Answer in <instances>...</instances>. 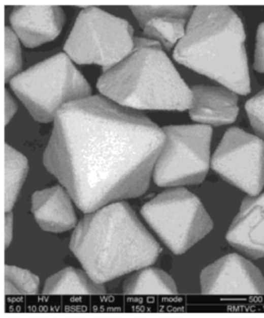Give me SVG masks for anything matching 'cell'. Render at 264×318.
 Returning a JSON list of instances; mask_svg holds the SVG:
<instances>
[{"mask_svg":"<svg viewBox=\"0 0 264 318\" xmlns=\"http://www.w3.org/2000/svg\"><path fill=\"white\" fill-rule=\"evenodd\" d=\"M14 236V215L13 212H6L5 216V247L6 249L9 248V246L12 243Z\"/></svg>","mask_w":264,"mask_h":318,"instance_id":"obj_24","label":"cell"},{"mask_svg":"<svg viewBox=\"0 0 264 318\" xmlns=\"http://www.w3.org/2000/svg\"><path fill=\"white\" fill-rule=\"evenodd\" d=\"M164 142L145 115L91 95L58 112L44 165L88 214L144 195Z\"/></svg>","mask_w":264,"mask_h":318,"instance_id":"obj_1","label":"cell"},{"mask_svg":"<svg viewBox=\"0 0 264 318\" xmlns=\"http://www.w3.org/2000/svg\"><path fill=\"white\" fill-rule=\"evenodd\" d=\"M103 96L130 110L186 111L192 90L180 76L163 47L137 38L135 49L123 61L99 77Z\"/></svg>","mask_w":264,"mask_h":318,"instance_id":"obj_4","label":"cell"},{"mask_svg":"<svg viewBox=\"0 0 264 318\" xmlns=\"http://www.w3.org/2000/svg\"><path fill=\"white\" fill-rule=\"evenodd\" d=\"M73 197L64 186H53L36 191L31 196V211L40 227L60 234L77 225Z\"/></svg>","mask_w":264,"mask_h":318,"instance_id":"obj_15","label":"cell"},{"mask_svg":"<svg viewBox=\"0 0 264 318\" xmlns=\"http://www.w3.org/2000/svg\"><path fill=\"white\" fill-rule=\"evenodd\" d=\"M142 215L177 255L208 236L214 223L202 200L185 188L164 191L142 208Z\"/></svg>","mask_w":264,"mask_h":318,"instance_id":"obj_7","label":"cell"},{"mask_svg":"<svg viewBox=\"0 0 264 318\" xmlns=\"http://www.w3.org/2000/svg\"><path fill=\"white\" fill-rule=\"evenodd\" d=\"M70 248L102 284L155 264L161 253L160 245L124 201L86 214L76 226Z\"/></svg>","mask_w":264,"mask_h":318,"instance_id":"obj_2","label":"cell"},{"mask_svg":"<svg viewBox=\"0 0 264 318\" xmlns=\"http://www.w3.org/2000/svg\"><path fill=\"white\" fill-rule=\"evenodd\" d=\"M178 293L175 280L156 268H143L129 276L123 284V294L127 296L162 295L172 296Z\"/></svg>","mask_w":264,"mask_h":318,"instance_id":"obj_17","label":"cell"},{"mask_svg":"<svg viewBox=\"0 0 264 318\" xmlns=\"http://www.w3.org/2000/svg\"><path fill=\"white\" fill-rule=\"evenodd\" d=\"M11 88L38 122L54 121L65 104L91 96L85 77L65 53L54 55L10 81Z\"/></svg>","mask_w":264,"mask_h":318,"instance_id":"obj_5","label":"cell"},{"mask_svg":"<svg viewBox=\"0 0 264 318\" xmlns=\"http://www.w3.org/2000/svg\"><path fill=\"white\" fill-rule=\"evenodd\" d=\"M130 10L148 39L171 50L184 38L194 8L190 6H132Z\"/></svg>","mask_w":264,"mask_h":318,"instance_id":"obj_11","label":"cell"},{"mask_svg":"<svg viewBox=\"0 0 264 318\" xmlns=\"http://www.w3.org/2000/svg\"><path fill=\"white\" fill-rule=\"evenodd\" d=\"M192 103L189 109L191 119L209 126L234 123L239 115L238 94L225 87L193 86Z\"/></svg>","mask_w":264,"mask_h":318,"instance_id":"obj_14","label":"cell"},{"mask_svg":"<svg viewBox=\"0 0 264 318\" xmlns=\"http://www.w3.org/2000/svg\"><path fill=\"white\" fill-rule=\"evenodd\" d=\"M211 165L226 182L257 196L264 188V139L231 127L216 149Z\"/></svg>","mask_w":264,"mask_h":318,"instance_id":"obj_9","label":"cell"},{"mask_svg":"<svg viewBox=\"0 0 264 318\" xmlns=\"http://www.w3.org/2000/svg\"><path fill=\"white\" fill-rule=\"evenodd\" d=\"M17 103L6 89L5 91V125H8L17 113Z\"/></svg>","mask_w":264,"mask_h":318,"instance_id":"obj_23","label":"cell"},{"mask_svg":"<svg viewBox=\"0 0 264 318\" xmlns=\"http://www.w3.org/2000/svg\"><path fill=\"white\" fill-rule=\"evenodd\" d=\"M135 45L134 29L126 20L87 7L80 12L64 52L73 62L97 64L107 72L134 51Z\"/></svg>","mask_w":264,"mask_h":318,"instance_id":"obj_6","label":"cell"},{"mask_svg":"<svg viewBox=\"0 0 264 318\" xmlns=\"http://www.w3.org/2000/svg\"><path fill=\"white\" fill-rule=\"evenodd\" d=\"M205 295H264V277L249 259L227 254L205 268L201 274Z\"/></svg>","mask_w":264,"mask_h":318,"instance_id":"obj_10","label":"cell"},{"mask_svg":"<svg viewBox=\"0 0 264 318\" xmlns=\"http://www.w3.org/2000/svg\"><path fill=\"white\" fill-rule=\"evenodd\" d=\"M226 240L250 258L264 257V193L244 198Z\"/></svg>","mask_w":264,"mask_h":318,"instance_id":"obj_13","label":"cell"},{"mask_svg":"<svg viewBox=\"0 0 264 318\" xmlns=\"http://www.w3.org/2000/svg\"><path fill=\"white\" fill-rule=\"evenodd\" d=\"M22 51L20 40L12 27L5 28V81L9 82L20 74Z\"/></svg>","mask_w":264,"mask_h":318,"instance_id":"obj_20","label":"cell"},{"mask_svg":"<svg viewBox=\"0 0 264 318\" xmlns=\"http://www.w3.org/2000/svg\"><path fill=\"white\" fill-rule=\"evenodd\" d=\"M28 172V160L12 146L5 145V211L13 210Z\"/></svg>","mask_w":264,"mask_h":318,"instance_id":"obj_18","label":"cell"},{"mask_svg":"<svg viewBox=\"0 0 264 318\" xmlns=\"http://www.w3.org/2000/svg\"><path fill=\"white\" fill-rule=\"evenodd\" d=\"M245 108L255 133L264 139V89L251 97Z\"/></svg>","mask_w":264,"mask_h":318,"instance_id":"obj_21","label":"cell"},{"mask_svg":"<svg viewBox=\"0 0 264 318\" xmlns=\"http://www.w3.org/2000/svg\"><path fill=\"white\" fill-rule=\"evenodd\" d=\"M43 292L46 295H105L107 290L85 270L69 267L48 278Z\"/></svg>","mask_w":264,"mask_h":318,"instance_id":"obj_16","label":"cell"},{"mask_svg":"<svg viewBox=\"0 0 264 318\" xmlns=\"http://www.w3.org/2000/svg\"><path fill=\"white\" fill-rule=\"evenodd\" d=\"M254 68L256 72L264 74V22L258 26L256 33Z\"/></svg>","mask_w":264,"mask_h":318,"instance_id":"obj_22","label":"cell"},{"mask_svg":"<svg viewBox=\"0 0 264 318\" xmlns=\"http://www.w3.org/2000/svg\"><path fill=\"white\" fill-rule=\"evenodd\" d=\"M40 292V278L28 270L5 266V294L7 296L38 295Z\"/></svg>","mask_w":264,"mask_h":318,"instance_id":"obj_19","label":"cell"},{"mask_svg":"<svg viewBox=\"0 0 264 318\" xmlns=\"http://www.w3.org/2000/svg\"><path fill=\"white\" fill-rule=\"evenodd\" d=\"M246 32L238 14L226 6H197L175 59L240 95L251 91Z\"/></svg>","mask_w":264,"mask_h":318,"instance_id":"obj_3","label":"cell"},{"mask_svg":"<svg viewBox=\"0 0 264 318\" xmlns=\"http://www.w3.org/2000/svg\"><path fill=\"white\" fill-rule=\"evenodd\" d=\"M10 22L25 47L37 48L58 37L65 14L58 6H20L13 10Z\"/></svg>","mask_w":264,"mask_h":318,"instance_id":"obj_12","label":"cell"},{"mask_svg":"<svg viewBox=\"0 0 264 318\" xmlns=\"http://www.w3.org/2000/svg\"><path fill=\"white\" fill-rule=\"evenodd\" d=\"M164 146L155 163L153 179L160 187L196 185L209 172L213 129L209 125H169Z\"/></svg>","mask_w":264,"mask_h":318,"instance_id":"obj_8","label":"cell"}]
</instances>
